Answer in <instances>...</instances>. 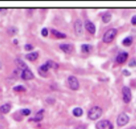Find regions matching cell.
I'll return each instance as SVG.
<instances>
[{
  "mask_svg": "<svg viewBox=\"0 0 136 129\" xmlns=\"http://www.w3.org/2000/svg\"><path fill=\"white\" fill-rule=\"evenodd\" d=\"M117 34V29L115 28H111L109 30H107L106 32H104L103 36H102V41L104 43H110L113 41V39L115 38Z\"/></svg>",
  "mask_w": 136,
  "mask_h": 129,
  "instance_id": "obj_1",
  "label": "cell"
},
{
  "mask_svg": "<svg viewBox=\"0 0 136 129\" xmlns=\"http://www.w3.org/2000/svg\"><path fill=\"white\" fill-rule=\"evenodd\" d=\"M102 109L99 106H93L88 111V118L92 120H96L102 116Z\"/></svg>",
  "mask_w": 136,
  "mask_h": 129,
  "instance_id": "obj_2",
  "label": "cell"
},
{
  "mask_svg": "<svg viewBox=\"0 0 136 129\" xmlns=\"http://www.w3.org/2000/svg\"><path fill=\"white\" fill-rule=\"evenodd\" d=\"M129 121V117L125 113H121L117 118V124L119 126H125Z\"/></svg>",
  "mask_w": 136,
  "mask_h": 129,
  "instance_id": "obj_3",
  "label": "cell"
},
{
  "mask_svg": "<svg viewBox=\"0 0 136 129\" xmlns=\"http://www.w3.org/2000/svg\"><path fill=\"white\" fill-rule=\"evenodd\" d=\"M68 84H69V87H70L72 90H74V91L78 90L79 87V81H78L77 77L74 76V75H70V76L68 77Z\"/></svg>",
  "mask_w": 136,
  "mask_h": 129,
  "instance_id": "obj_4",
  "label": "cell"
},
{
  "mask_svg": "<svg viewBox=\"0 0 136 129\" xmlns=\"http://www.w3.org/2000/svg\"><path fill=\"white\" fill-rule=\"evenodd\" d=\"M75 33L77 36H81L83 33V26H82V22L80 21L79 19H77L75 21Z\"/></svg>",
  "mask_w": 136,
  "mask_h": 129,
  "instance_id": "obj_5",
  "label": "cell"
},
{
  "mask_svg": "<svg viewBox=\"0 0 136 129\" xmlns=\"http://www.w3.org/2000/svg\"><path fill=\"white\" fill-rule=\"evenodd\" d=\"M122 93H123V99L125 103H128L130 100H131V91L128 87L125 86L122 90Z\"/></svg>",
  "mask_w": 136,
  "mask_h": 129,
  "instance_id": "obj_6",
  "label": "cell"
},
{
  "mask_svg": "<svg viewBox=\"0 0 136 129\" xmlns=\"http://www.w3.org/2000/svg\"><path fill=\"white\" fill-rule=\"evenodd\" d=\"M127 56H128V54L126 52H121L120 54L116 56V61L118 63H120V64L125 63V60L127 59Z\"/></svg>",
  "mask_w": 136,
  "mask_h": 129,
  "instance_id": "obj_7",
  "label": "cell"
},
{
  "mask_svg": "<svg viewBox=\"0 0 136 129\" xmlns=\"http://www.w3.org/2000/svg\"><path fill=\"white\" fill-rule=\"evenodd\" d=\"M84 27H85V29L90 32L91 34H94L95 32H96V27H95L94 23H92L89 20H86V21L84 22Z\"/></svg>",
  "mask_w": 136,
  "mask_h": 129,
  "instance_id": "obj_8",
  "label": "cell"
},
{
  "mask_svg": "<svg viewBox=\"0 0 136 129\" xmlns=\"http://www.w3.org/2000/svg\"><path fill=\"white\" fill-rule=\"evenodd\" d=\"M109 124H110L109 120L102 119V120H100L99 122L96 123V129H105L109 126Z\"/></svg>",
  "mask_w": 136,
  "mask_h": 129,
  "instance_id": "obj_9",
  "label": "cell"
},
{
  "mask_svg": "<svg viewBox=\"0 0 136 129\" xmlns=\"http://www.w3.org/2000/svg\"><path fill=\"white\" fill-rule=\"evenodd\" d=\"M21 77L25 80H30V79H33L34 78V74L29 70V69H26L22 72V75Z\"/></svg>",
  "mask_w": 136,
  "mask_h": 129,
  "instance_id": "obj_10",
  "label": "cell"
},
{
  "mask_svg": "<svg viewBox=\"0 0 136 129\" xmlns=\"http://www.w3.org/2000/svg\"><path fill=\"white\" fill-rule=\"evenodd\" d=\"M60 50H62L64 53H71L73 51V45L72 44H67V43H63L59 45Z\"/></svg>",
  "mask_w": 136,
  "mask_h": 129,
  "instance_id": "obj_11",
  "label": "cell"
},
{
  "mask_svg": "<svg viewBox=\"0 0 136 129\" xmlns=\"http://www.w3.org/2000/svg\"><path fill=\"white\" fill-rule=\"evenodd\" d=\"M14 63H15V65H16V67L18 68V69H20V70H22L23 71L24 70H26V69H28L27 67V64L23 61L22 59H19V58H16V59H14Z\"/></svg>",
  "mask_w": 136,
  "mask_h": 129,
  "instance_id": "obj_12",
  "label": "cell"
},
{
  "mask_svg": "<svg viewBox=\"0 0 136 129\" xmlns=\"http://www.w3.org/2000/svg\"><path fill=\"white\" fill-rule=\"evenodd\" d=\"M38 56V53L37 52H32L30 54H26V58L28 60H31V61H34Z\"/></svg>",
  "mask_w": 136,
  "mask_h": 129,
  "instance_id": "obj_13",
  "label": "cell"
},
{
  "mask_svg": "<svg viewBox=\"0 0 136 129\" xmlns=\"http://www.w3.org/2000/svg\"><path fill=\"white\" fill-rule=\"evenodd\" d=\"M43 113H44V110H40L39 112H37V114L35 115V117L30 120H34V121H40L43 119Z\"/></svg>",
  "mask_w": 136,
  "mask_h": 129,
  "instance_id": "obj_14",
  "label": "cell"
},
{
  "mask_svg": "<svg viewBox=\"0 0 136 129\" xmlns=\"http://www.w3.org/2000/svg\"><path fill=\"white\" fill-rule=\"evenodd\" d=\"M52 33L56 36V37H57V38H65L66 37V34L65 33H62V32H58V31H57V30H55V29H52Z\"/></svg>",
  "mask_w": 136,
  "mask_h": 129,
  "instance_id": "obj_15",
  "label": "cell"
},
{
  "mask_svg": "<svg viewBox=\"0 0 136 129\" xmlns=\"http://www.w3.org/2000/svg\"><path fill=\"white\" fill-rule=\"evenodd\" d=\"M11 105L10 104H3L1 107H0V111L3 113V114H7L11 111Z\"/></svg>",
  "mask_w": 136,
  "mask_h": 129,
  "instance_id": "obj_16",
  "label": "cell"
},
{
  "mask_svg": "<svg viewBox=\"0 0 136 129\" xmlns=\"http://www.w3.org/2000/svg\"><path fill=\"white\" fill-rule=\"evenodd\" d=\"M111 13L110 12H105L103 15H102V22L103 23H108V22L111 20Z\"/></svg>",
  "mask_w": 136,
  "mask_h": 129,
  "instance_id": "obj_17",
  "label": "cell"
},
{
  "mask_svg": "<svg viewBox=\"0 0 136 129\" xmlns=\"http://www.w3.org/2000/svg\"><path fill=\"white\" fill-rule=\"evenodd\" d=\"M46 65H47L49 68H53V69H57V68H58V64L56 63L55 61H53V60H48V61L46 62Z\"/></svg>",
  "mask_w": 136,
  "mask_h": 129,
  "instance_id": "obj_18",
  "label": "cell"
},
{
  "mask_svg": "<svg viewBox=\"0 0 136 129\" xmlns=\"http://www.w3.org/2000/svg\"><path fill=\"white\" fill-rule=\"evenodd\" d=\"M82 109L79 107H77L75 108L74 110H73V115L75 116V117H80L81 115H82Z\"/></svg>",
  "mask_w": 136,
  "mask_h": 129,
  "instance_id": "obj_19",
  "label": "cell"
},
{
  "mask_svg": "<svg viewBox=\"0 0 136 129\" xmlns=\"http://www.w3.org/2000/svg\"><path fill=\"white\" fill-rule=\"evenodd\" d=\"M91 49H92V47L89 44H82L81 45V51L83 53H89L91 51Z\"/></svg>",
  "mask_w": 136,
  "mask_h": 129,
  "instance_id": "obj_20",
  "label": "cell"
},
{
  "mask_svg": "<svg viewBox=\"0 0 136 129\" xmlns=\"http://www.w3.org/2000/svg\"><path fill=\"white\" fill-rule=\"evenodd\" d=\"M132 41H133V39H132L131 36H126L125 39L123 40V44L125 46H130L132 44Z\"/></svg>",
  "mask_w": 136,
  "mask_h": 129,
  "instance_id": "obj_21",
  "label": "cell"
},
{
  "mask_svg": "<svg viewBox=\"0 0 136 129\" xmlns=\"http://www.w3.org/2000/svg\"><path fill=\"white\" fill-rule=\"evenodd\" d=\"M48 70H49V67H48L46 64L41 65V66L39 67V73H40V74H43V73L45 74Z\"/></svg>",
  "mask_w": 136,
  "mask_h": 129,
  "instance_id": "obj_22",
  "label": "cell"
},
{
  "mask_svg": "<svg viewBox=\"0 0 136 129\" xmlns=\"http://www.w3.org/2000/svg\"><path fill=\"white\" fill-rule=\"evenodd\" d=\"M13 90L16 91V92H24L26 89H25L23 86L19 85V86H15V87H13Z\"/></svg>",
  "mask_w": 136,
  "mask_h": 129,
  "instance_id": "obj_23",
  "label": "cell"
},
{
  "mask_svg": "<svg viewBox=\"0 0 136 129\" xmlns=\"http://www.w3.org/2000/svg\"><path fill=\"white\" fill-rule=\"evenodd\" d=\"M8 32H9L10 34H14V33L17 32V29H16V28H13V27L9 28V29H8Z\"/></svg>",
  "mask_w": 136,
  "mask_h": 129,
  "instance_id": "obj_24",
  "label": "cell"
},
{
  "mask_svg": "<svg viewBox=\"0 0 136 129\" xmlns=\"http://www.w3.org/2000/svg\"><path fill=\"white\" fill-rule=\"evenodd\" d=\"M21 113H22V115H24V116H28V115L31 114V111L29 109H23L22 111H21Z\"/></svg>",
  "mask_w": 136,
  "mask_h": 129,
  "instance_id": "obj_25",
  "label": "cell"
},
{
  "mask_svg": "<svg viewBox=\"0 0 136 129\" xmlns=\"http://www.w3.org/2000/svg\"><path fill=\"white\" fill-rule=\"evenodd\" d=\"M33 49H34V46L33 45H30V44H26L25 45V50L26 51H31Z\"/></svg>",
  "mask_w": 136,
  "mask_h": 129,
  "instance_id": "obj_26",
  "label": "cell"
},
{
  "mask_svg": "<svg viewBox=\"0 0 136 129\" xmlns=\"http://www.w3.org/2000/svg\"><path fill=\"white\" fill-rule=\"evenodd\" d=\"M41 34H42V36H47L48 35V30L46 28H43L42 31H41Z\"/></svg>",
  "mask_w": 136,
  "mask_h": 129,
  "instance_id": "obj_27",
  "label": "cell"
},
{
  "mask_svg": "<svg viewBox=\"0 0 136 129\" xmlns=\"http://www.w3.org/2000/svg\"><path fill=\"white\" fill-rule=\"evenodd\" d=\"M129 66H130V67H135L136 66V59L132 58V59L130 60V62H129Z\"/></svg>",
  "mask_w": 136,
  "mask_h": 129,
  "instance_id": "obj_28",
  "label": "cell"
},
{
  "mask_svg": "<svg viewBox=\"0 0 136 129\" xmlns=\"http://www.w3.org/2000/svg\"><path fill=\"white\" fill-rule=\"evenodd\" d=\"M131 24H132V25H135L136 26V15L132 16V18H131Z\"/></svg>",
  "mask_w": 136,
  "mask_h": 129,
  "instance_id": "obj_29",
  "label": "cell"
},
{
  "mask_svg": "<svg viewBox=\"0 0 136 129\" xmlns=\"http://www.w3.org/2000/svg\"><path fill=\"white\" fill-rule=\"evenodd\" d=\"M123 74L125 75V76H127V75H130V73L127 71V70H123Z\"/></svg>",
  "mask_w": 136,
  "mask_h": 129,
  "instance_id": "obj_30",
  "label": "cell"
},
{
  "mask_svg": "<svg viewBox=\"0 0 136 129\" xmlns=\"http://www.w3.org/2000/svg\"><path fill=\"white\" fill-rule=\"evenodd\" d=\"M0 11H1V12H4V11H6V10H4V9H0Z\"/></svg>",
  "mask_w": 136,
  "mask_h": 129,
  "instance_id": "obj_31",
  "label": "cell"
},
{
  "mask_svg": "<svg viewBox=\"0 0 136 129\" xmlns=\"http://www.w3.org/2000/svg\"><path fill=\"white\" fill-rule=\"evenodd\" d=\"M13 43H14V44H17V40H16V39H14V40H13Z\"/></svg>",
  "mask_w": 136,
  "mask_h": 129,
  "instance_id": "obj_32",
  "label": "cell"
},
{
  "mask_svg": "<svg viewBox=\"0 0 136 129\" xmlns=\"http://www.w3.org/2000/svg\"><path fill=\"white\" fill-rule=\"evenodd\" d=\"M130 129H136V127H135V126H132V127H131Z\"/></svg>",
  "mask_w": 136,
  "mask_h": 129,
  "instance_id": "obj_33",
  "label": "cell"
}]
</instances>
